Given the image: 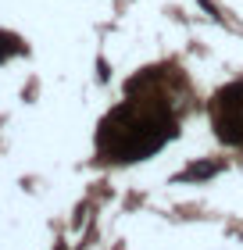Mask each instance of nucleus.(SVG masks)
<instances>
[{
	"label": "nucleus",
	"instance_id": "f257e3e1",
	"mask_svg": "<svg viewBox=\"0 0 243 250\" xmlns=\"http://www.w3.org/2000/svg\"><path fill=\"white\" fill-rule=\"evenodd\" d=\"M179 132L176 115L154 100H125L100 125V154L111 161H140Z\"/></svg>",
	"mask_w": 243,
	"mask_h": 250
},
{
	"label": "nucleus",
	"instance_id": "f03ea898",
	"mask_svg": "<svg viewBox=\"0 0 243 250\" xmlns=\"http://www.w3.org/2000/svg\"><path fill=\"white\" fill-rule=\"evenodd\" d=\"M211 115H215V129L225 143L243 146V83L225 86L222 93L215 97L211 104Z\"/></svg>",
	"mask_w": 243,
	"mask_h": 250
}]
</instances>
